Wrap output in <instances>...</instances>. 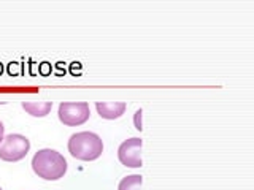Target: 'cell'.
<instances>
[{
  "label": "cell",
  "instance_id": "3957f363",
  "mask_svg": "<svg viewBox=\"0 0 254 190\" xmlns=\"http://www.w3.org/2000/svg\"><path fill=\"white\" fill-rule=\"evenodd\" d=\"M30 141L19 133H10L0 144V158L5 162H18L27 155Z\"/></svg>",
  "mask_w": 254,
  "mask_h": 190
},
{
  "label": "cell",
  "instance_id": "52a82bcc",
  "mask_svg": "<svg viewBox=\"0 0 254 190\" xmlns=\"http://www.w3.org/2000/svg\"><path fill=\"white\" fill-rule=\"evenodd\" d=\"M22 108L27 111L30 116L45 117L53 108V101H22Z\"/></svg>",
  "mask_w": 254,
  "mask_h": 190
},
{
  "label": "cell",
  "instance_id": "277c9868",
  "mask_svg": "<svg viewBox=\"0 0 254 190\" xmlns=\"http://www.w3.org/2000/svg\"><path fill=\"white\" fill-rule=\"evenodd\" d=\"M91 116L89 103L86 101H64L59 105V119L68 127L81 125Z\"/></svg>",
  "mask_w": 254,
  "mask_h": 190
},
{
  "label": "cell",
  "instance_id": "9c48e42d",
  "mask_svg": "<svg viewBox=\"0 0 254 190\" xmlns=\"http://www.w3.org/2000/svg\"><path fill=\"white\" fill-rule=\"evenodd\" d=\"M3 130H5V127H3V124L0 122V144H2V141H3Z\"/></svg>",
  "mask_w": 254,
  "mask_h": 190
},
{
  "label": "cell",
  "instance_id": "30bf717a",
  "mask_svg": "<svg viewBox=\"0 0 254 190\" xmlns=\"http://www.w3.org/2000/svg\"><path fill=\"white\" fill-rule=\"evenodd\" d=\"M0 190H2V187H0Z\"/></svg>",
  "mask_w": 254,
  "mask_h": 190
},
{
  "label": "cell",
  "instance_id": "ba28073f",
  "mask_svg": "<svg viewBox=\"0 0 254 190\" xmlns=\"http://www.w3.org/2000/svg\"><path fill=\"white\" fill-rule=\"evenodd\" d=\"M143 184V178L140 174H130L121 179L118 186V190H140Z\"/></svg>",
  "mask_w": 254,
  "mask_h": 190
},
{
  "label": "cell",
  "instance_id": "5b68a950",
  "mask_svg": "<svg viewBox=\"0 0 254 190\" xmlns=\"http://www.w3.org/2000/svg\"><path fill=\"white\" fill-rule=\"evenodd\" d=\"M141 144L143 141L140 138H130L124 141L118 149L119 162L130 168H140L141 166Z\"/></svg>",
  "mask_w": 254,
  "mask_h": 190
},
{
  "label": "cell",
  "instance_id": "7a4b0ae2",
  "mask_svg": "<svg viewBox=\"0 0 254 190\" xmlns=\"http://www.w3.org/2000/svg\"><path fill=\"white\" fill-rule=\"evenodd\" d=\"M68 152L78 160L91 162L99 158L103 152V141L97 133L78 132L68 140Z\"/></svg>",
  "mask_w": 254,
  "mask_h": 190
},
{
  "label": "cell",
  "instance_id": "6da1fadb",
  "mask_svg": "<svg viewBox=\"0 0 254 190\" xmlns=\"http://www.w3.org/2000/svg\"><path fill=\"white\" fill-rule=\"evenodd\" d=\"M32 168L38 178L45 181H58L67 171V160L54 149H40L32 158Z\"/></svg>",
  "mask_w": 254,
  "mask_h": 190
},
{
  "label": "cell",
  "instance_id": "8992f818",
  "mask_svg": "<svg viewBox=\"0 0 254 190\" xmlns=\"http://www.w3.org/2000/svg\"><path fill=\"white\" fill-rule=\"evenodd\" d=\"M124 101H97L95 108H97L100 117L103 119H118L119 116L124 114L126 111Z\"/></svg>",
  "mask_w": 254,
  "mask_h": 190
}]
</instances>
